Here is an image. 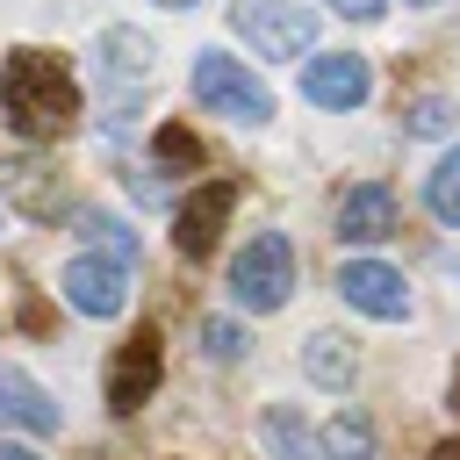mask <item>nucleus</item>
<instances>
[{"label":"nucleus","mask_w":460,"mask_h":460,"mask_svg":"<svg viewBox=\"0 0 460 460\" xmlns=\"http://www.w3.org/2000/svg\"><path fill=\"white\" fill-rule=\"evenodd\" d=\"M295 295V252L280 230H259L237 259H230V302L237 309H280Z\"/></svg>","instance_id":"nucleus-3"},{"label":"nucleus","mask_w":460,"mask_h":460,"mask_svg":"<svg viewBox=\"0 0 460 460\" xmlns=\"http://www.w3.org/2000/svg\"><path fill=\"white\" fill-rule=\"evenodd\" d=\"M79 223H86V237H93V252H108V259H129V266H137V237H129V230H122L115 216H101V208H86Z\"/></svg>","instance_id":"nucleus-20"},{"label":"nucleus","mask_w":460,"mask_h":460,"mask_svg":"<svg viewBox=\"0 0 460 460\" xmlns=\"http://www.w3.org/2000/svg\"><path fill=\"white\" fill-rule=\"evenodd\" d=\"M158 374H165V331L158 323H137L115 345V359H108V410L115 417H137L158 395Z\"/></svg>","instance_id":"nucleus-4"},{"label":"nucleus","mask_w":460,"mask_h":460,"mask_svg":"<svg viewBox=\"0 0 460 460\" xmlns=\"http://www.w3.org/2000/svg\"><path fill=\"white\" fill-rule=\"evenodd\" d=\"M230 201H237V187H230V180H201V187L172 208V244H180V259H208V252L223 244Z\"/></svg>","instance_id":"nucleus-7"},{"label":"nucleus","mask_w":460,"mask_h":460,"mask_svg":"<svg viewBox=\"0 0 460 460\" xmlns=\"http://www.w3.org/2000/svg\"><path fill=\"white\" fill-rule=\"evenodd\" d=\"M194 101H201L208 115H223V122H244V129H259V122L273 115V93H266L230 50H201V58H194Z\"/></svg>","instance_id":"nucleus-2"},{"label":"nucleus","mask_w":460,"mask_h":460,"mask_svg":"<svg viewBox=\"0 0 460 460\" xmlns=\"http://www.w3.org/2000/svg\"><path fill=\"white\" fill-rule=\"evenodd\" d=\"M230 22H237V36H244L259 58H302V50L316 43V14L295 7V0H237Z\"/></svg>","instance_id":"nucleus-5"},{"label":"nucleus","mask_w":460,"mask_h":460,"mask_svg":"<svg viewBox=\"0 0 460 460\" xmlns=\"http://www.w3.org/2000/svg\"><path fill=\"white\" fill-rule=\"evenodd\" d=\"M201 338H208V359H244V345H252L230 316H208V323H201Z\"/></svg>","instance_id":"nucleus-21"},{"label":"nucleus","mask_w":460,"mask_h":460,"mask_svg":"<svg viewBox=\"0 0 460 460\" xmlns=\"http://www.w3.org/2000/svg\"><path fill=\"white\" fill-rule=\"evenodd\" d=\"M323 453H331V460H374V424H367L359 410H338V417L323 424Z\"/></svg>","instance_id":"nucleus-16"},{"label":"nucleus","mask_w":460,"mask_h":460,"mask_svg":"<svg viewBox=\"0 0 460 460\" xmlns=\"http://www.w3.org/2000/svg\"><path fill=\"white\" fill-rule=\"evenodd\" d=\"M0 460H43L36 446H14V438H0Z\"/></svg>","instance_id":"nucleus-23"},{"label":"nucleus","mask_w":460,"mask_h":460,"mask_svg":"<svg viewBox=\"0 0 460 460\" xmlns=\"http://www.w3.org/2000/svg\"><path fill=\"white\" fill-rule=\"evenodd\" d=\"M158 7H201V0H158Z\"/></svg>","instance_id":"nucleus-26"},{"label":"nucleus","mask_w":460,"mask_h":460,"mask_svg":"<svg viewBox=\"0 0 460 460\" xmlns=\"http://www.w3.org/2000/svg\"><path fill=\"white\" fill-rule=\"evenodd\" d=\"M395 230H402V208H395V194H388L381 180L345 187V201H338V237H345V244H381V237H395Z\"/></svg>","instance_id":"nucleus-10"},{"label":"nucleus","mask_w":460,"mask_h":460,"mask_svg":"<svg viewBox=\"0 0 460 460\" xmlns=\"http://www.w3.org/2000/svg\"><path fill=\"white\" fill-rule=\"evenodd\" d=\"M331 7H338V14H352V22H381V7H388V0H331Z\"/></svg>","instance_id":"nucleus-22"},{"label":"nucleus","mask_w":460,"mask_h":460,"mask_svg":"<svg viewBox=\"0 0 460 460\" xmlns=\"http://www.w3.org/2000/svg\"><path fill=\"white\" fill-rule=\"evenodd\" d=\"M453 417H460V367H453Z\"/></svg>","instance_id":"nucleus-25"},{"label":"nucleus","mask_w":460,"mask_h":460,"mask_svg":"<svg viewBox=\"0 0 460 460\" xmlns=\"http://www.w3.org/2000/svg\"><path fill=\"white\" fill-rule=\"evenodd\" d=\"M302 93H309L316 108L345 115V108H359V101L374 93V72H367V58H352V50H323V58L302 65Z\"/></svg>","instance_id":"nucleus-9"},{"label":"nucleus","mask_w":460,"mask_h":460,"mask_svg":"<svg viewBox=\"0 0 460 460\" xmlns=\"http://www.w3.org/2000/svg\"><path fill=\"white\" fill-rule=\"evenodd\" d=\"M58 288H65V302H72L79 316H115V309L129 302V259L79 252V259L58 273Z\"/></svg>","instance_id":"nucleus-6"},{"label":"nucleus","mask_w":460,"mask_h":460,"mask_svg":"<svg viewBox=\"0 0 460 460\" xmlns=\"http://www.w3.org/2000/svg\"><path fill=\"white\" fill-rule=\"evenodd\" d=\"M424 201H431V216H438V223H453V230H460V151H446V158L431 165Z\"/></svg>","instance_id":"nucleus-17"},{"label":"nucleus","mask_w":460,"mask_h":460,"mask_svg":"<svg viewBox=\"0 0 460 460\" xmlns=\"http://www.w3.org/2000/svg\"><path fill=\"white\" fill-rule=\"evenodd\" d=\"M0 187H7V201H14L22 216H36V223H58V216L72 208L65 180H58L50 165H36V158H7V165H0Z\"/></svg>","instance_id":"nucleus-11"},{"label":"nucleus","mask_w":460,"mask_h":460,"mask_svg":"<svg viewBox=\"0 0 460 460\" xmlns=\"http://www.w3.org/2000/svg\"><path fill=\"white\" fill-rule=\"evenodd\" d=\"M402 129H410V137H446V129H453V101H446V93H417V101L402 108Z\"/></svg>","instance_id":"nucleus-19"},{"label":"nucleus","mask_w":460,"mask_h":460,"mask_svg":"<svg viewBox=\"0 0 460 460\" xmlns=\"http://www.w3.org/2000/svg\"><path fill=\"white\" fill-rule=\"evenodd\" d=\"M151 158H158V165H172V172H194L208 151H201V137H194L187 122H165V129L151 137Z\"/></svg>","instance_id":"nucleus-18"},{"label":"nucleus","mask_w":460,"mask_h":460,"mask_svg":"<svg viewBox=\"0 0 460 460\" xmlns=\"http://www.w3.org/2000/svg\"><path fill=\"white\" fill-rule=\"evenodd\" d=\"M410 7H431V0H410Z\"/></svg>","instance_id":"nucleus-27"},{"label":"nucleus","mask_w":460,"mask_h":460,"mask_svg":"<svg viewBox=\"0 0 460 460\" xmlns=\"http://www.w3.org/2000/svg\"><path fill=\"white\" fill-rule=\"evenodd\" d=\"M431 460H460V438H446V446H431Z\"/></svg>","instance_id":"nucleus-24"},{"label":"nucleus","mask_w":460,"mask_h":460,"mask_svg":"<svg viewBox=\"0 0 460 460\" xmlns=\"http://www.w3.org/2000/svg\"><path fill=\"white\" fill-rule=\"evenodd\" d=\"M338 295H345L359 316H374V323H402V316H410V288H402V273L381 266V259H345V266H338Z\"/></svg>","instance_id":"nucleus-8"},{"label":"nucleus","mask_w":460,"mask_h":460,"mask_svg":"<svg viewBox=\"0 0 460 460\" xmlns=\"http://www.w3.org/2000/svg\"><path fill=\"white\" fill-rule=\"evenodd\" d=\"M259 446H266V460H316V446H309V424H302L288 402H273V410L259 417Z\"/></svg>","instance_id":"nucleus-14"},{"label":"nucleus","mask_w":460,"mask_h":460,"mask_svg":"<svg viewBox=\"0 0 460 460\" xmlns=\"http://www.w3.org/2000/svg\"><path fill=\"white\" fill-rule=\"evenodd\" d=\"M79 115H86V108H79V86H72L65 58H50V50H36V43L7 50V65H0V122H7L14 137L58 144V137L79 129Z\"/></svg>","instance_id":"nucleus-1"},{"label":"nucleus","mask_w":460,"mask_h":460,"mask_svg":"<svg viewBox=\"0 0 460 460\" xmlns=\"http://www.w3.org/2000/svg\"><path fill=\"white\" fill-rule=\"evenodd\" d=\"M0 424H22V431H58V402L22 374V367H0Z\"/></svg>","instance_id":"nucleus-12"},{"label":"nucleus","mask_w":460,"mask_h":460,"mask_svg":"<svg viewBox=\"0 0 460 460\" xmlns=\"http://www.w3.org/2000/svg\"><path fill=\"white\" fill-rule=\"evenodd\" d=\"M101 65H108V79L122 72V86L137 93V86L151 79V43H144L137 29H108V36H101Z\"/></svg>","instance_id":"nucleus-15"},{"label":"nucleus","mask_w":460,"mask_h":460,"mask_svg":"<svg viewBox=\"0 0 460 460\" xmlns=\"http://www.w3.org/2000/svg\"><path fill=\"white\" fill-rule=\"evenodd\" d=\"M302 367H309V381H323V388H345V381L359 374L352 338H338V331H316V338L302 345Z\"/></svg>","instance_id":"nucleus-13"}]
</instances>
